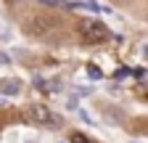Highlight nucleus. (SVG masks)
<instances>
[{
    "label": "nucleus",
    "mask_w": 148,
    "mask_h": 143,
    "mask_svg": "<svg viewBox=\"0 0 148 143\" xmlns=\"http://www.w3.org/2000/svg\"><path fill=\"white\" fill-rule=\"evenodd\" d=\"M79 32H82V37H85L87 43H106L108 34H111V32L106 29V24L98 21V19H85L82 27H79Z\"/></svg>",
    "instance_id": "nucleus-1"
},
{
    "label": "nucleus",
    "mask_w": 148,
    "mask_h": 143,
    "mask_svg": "<svg viewBox=\"0 0 148 143\" xmlns=\"http://www.w3.org/2000/svg\"><path fill=\"white\" fill-rule=\"evenodd\" d=\"M29 117L37 122V124H48V127H58V117H53V111L48 109L45 103H32V109H29Z\"/></svg>",
    "instance_id": "nucleus-2"
},
{
    "label": "nucleus",
    "mask_w": 148,
    "mask_h": 143,
    "mask_svg": "<svg viewBox=\"0 0 148 143\" xmlns=\"http://www.w3.org/2000/svg\"><path fill=\"white\" fill-rule=\"evenodd\" d=\"M0 93L3 96H18L21 93V82L18 80H3L0 82Z\"/></svg>",
    "instance_id": "nucleus-3"
},
{
    "label": "nucleus",
    "mask_w": 148,
    "mask_h": 143,
    "mask_svg": "<svg viewBox=\"0 0 148 143\" xmlns=\"http://www.w3.org/2000/svg\"><path fill=\"white\" fill-rule=\"evenodd\" d=\"M69 143H92L87 135H82V133H71V138H69Z\"/></svg>",
    "instance_id": "nucleus-4"
},
{
    "label": "nucleus",
    "mask_w": 148,
    "mask_h": 143,
    "mask_svg": "<svg viewBox=\"0 0 148 143\" xmlns=\"http://www.w3.org/2000/svg\"><path fill=\"white\" fill-rule=\"evenodd\" d=\"M87 74H90L92 80H101V77H103V72H101L98 66H92V64H90V66H87Z\"/></svg>",
    "instance_id": "nucleus-5"
},
{
    "label": "nucleus",
    "mask_w": 148,
    "mask_h": 143,
    "mask_svg": "<svg viewBox=\"0 0 148 143\" xmlns=\"http://www.w3.org/2000/svg\"><path fill=\"white\" fill-rule=\"evenodd\" d=\"M34 87H37V90H50V85H48V82H45V80H42L40 74L34 77Z\"/></svg>",
    "instance_id": "nucleus-6"
},
{
    "label": "nucleus",
    "mask_w": 148,
    "mask_h": 143,
    "mask_svg": "<svg viewBox=\"0 0 148 143\" xmlns=\"http://www.w3.org/2000/svg\"><path fill=\"white\" fill-rule=\"evenodd\" d=\"M0 64H11V58L5 56V53H0Z\"/></svg>",
    "instance_id": "nucleus-7"
}]
</instances>
